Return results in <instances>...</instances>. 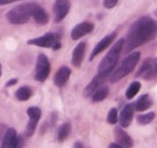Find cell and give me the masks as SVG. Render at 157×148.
Returning <instances> with one entry per match:
<instances>
[{
  "label": "cell",
  "mask_w": 157,
  "mask_h": 148,
  "mask_svg": "<svg viewBox=\"0 0 157 148\" xmlns=\"http://www.w3.org/2000/svg\"><path fill=\"white\" fill-rule=\"evenodd\" d=\"M156 37L157 21L149 16H143L130 26L127 38L124 39V50L125 52H130Z\"/></svg>",
  "instance_id": "1"
},
{
  "label": "cell",
  "mask_w": 157,
  "mask_h": 148,
  "mask_svg": "<svg viewBox=\"0 0 157 148\" xmlns=\"http://www.w3.org/2000/svg\"><path fill=\"white\" fill-rule=\"evenodd\" d=\"M123 47H124V39H119L117 43L110 49V51L102 58V61L100 62L99 68H98V74L99 75L106 78L107 75H110L113 72L118 60H119V55H121Z\"/></svg>",
  "instance_id": "2"
},
{
  "label": "cell",
  "mask_w": 157,
  "mask_h": 148,
  "mask_svg": "<svg viewBox=\"0 0 157 148\" xmlns=\"http://www.w3.org/2000/svg\"><path fill=\"white\" fill-rule=\"evenodd\" d=\"M139 60H140V52L139 51H135V52L129 54L122 61V63L118 66L117 69L113 71L112 74L110 75V81L111 83H117L118 80H121L122 78H124L128 74H130L134 71V68L136 67Z\"/></svg>",
  "instance_id": "3"
},
{
  "label": "cell",
  "mask_w": 157,
  "mask_h": 148,
  "mask_svg": "<svg viewBox=\"0 0 157 148\" xmlns=\"http://www.w3.org/2000/svg\"><path fill=\"white\" fill-rule=\"evenodd\" d=\"M32 2H25L12 7L7 13L6 18L11 24H25L32 17Z\"/></svg>",
  "instance_id": "4"
},
{
  "label": "cell",
  "mask_w": 157,
  "mask_h": 148,
  "mask_svg": "<svg viewBox=\"0 0 157 148\" xmlns=\"http://www.w3.org/2000/svg\"><path fill=\"white\" fill-rule=\"evenodd\" d=\"M28 44L39 47H51L52 50H59L61 47V37L57 33H46L39 38L28 40Z\"/></svg>",
  "instance_id": "5"
},
{
  "label": "cell",
  "mask_w": 157,
  "mask_h": 148,
  "mask_svg": "<svg viewBox=\"0 0 157 148\" xmlns=\"http://www.w3.org/2000/svg\"><path fill=\"white\" fill-rule=\"evenodd\" d=\"M138 78H143L144 80H157V57L146 58L140 66L138 73Z\"/></svg>",
  "instance_id": "6"
},
{
  "label": "cell",
  "mask_w": 157,
  "mask_h": 148,
  "mask_svg": "<svg viewBox=\"0 0 157 148\" xmlns=\"http://www.w3.org/2000/svg\"><path fill=\"white\" fill-rule=\"evenodd\" d=\"M50 62L49 58L44 55L39 54L37 57V63H36V73H34V79L38 81H45L50 74Z\"/></svg>",
  "instance_id": "7"
},
{
  "label": "cell",
  "mask_w": 157,
  "mask_h": 148,
  "mask_svg": "<svg viewBox=\"0 0 157 148\" xmlns=\"http://www.w3.org/2000/svg\"><path fill=\"white\" fill-rule=\"evenodd\" d=\"M23 141L22 137L17 135V131L12 128L7 129L2 141H1V148H22Z\"/></svg>",
  "instance_id": "8"
},
{
  "label": "cell",
  "mask_w": 157,
  "mask_h": 148,
  "mask_svg": "<svg viewBox=\"0 0 157 148\" xmlns=\"http://www.w3.org/2000/svg\"><path fill=\"white\" fill-rule=\"evenodd\" d=\"M27 114L29 117V123L26 128V136H32L37 129V125L39 123L40 117H41V111L38 107H29L27 109Z\"/></svg>",
  "instance_id": "9"
},
{
  "label": "cell",
  "mask_w": 157,
  "mask_h": 148,
  "mask_svg": "<svg viewBox=\"0 0 157 148\" xmlns=\"http://www.w3.org/2000/svg\"><path fill=\"white\" fill-rule=\"evenodd\" d=\"M70 9H71V4L67 0H57V1H55L54 2V15H55L54 21L56 23L63 21V18L70 12Z\"/></svg>",
  "instance_id": "10"
},
{
  "label": "cell",
  "mask_w": 157,
  "mask_h": 148,
  "mask_svg": "<svg viewBox=\"0 0 157 148\" xmlns=\"http://www.w3.org/2000/svg\"><path fill=\"white\" fill-rule=\"evenodd\" d=\"M117 35V33L116 32H113V33H111V34H109V35H106L105 38H102V40H100L98 44H96V46L94 47V50H93V52H91V55H90V61H93L99 54H101L106 47H109L112 43H113V40H115V38Z\"/></svg>",
  "instance_id": "11"
},
{
  "label": "cell",
  "mask_w": 157,
  "mask_h": 148,
  "mask_svg": "<svg viewBox=\"0 0 157 148\" xmlns=\"http://www.w3.org/2000/svg\"><path fill=\"white\" fill-rule=\"evenodd\" d=\"M93 31H94V24H93L91 22H82V23L77 24V26L72 29V32H71V38H72L73 40H78V39H80L82 37H84V35L91 33Z\"/></svg>",
  "instance_id": "12"
},
{
  "label": "cell",
  "mask_w": 157,
  "mask_h": 148,
  "mask_svg": "<svg viewBox=\"0 0 157 148\" xmlns=\"http://www.w3.org/2000/svg\"><path fill=\"white\" fill-rule=\"evenodd\" d=\"M134 105L133 103H128L124 106V108L122 109L121 114H119V124H121V128H128L133 120V117H134Z\"/></svg>",
  "instance_id": "13"
},
{
  "label": "cell",
  "mask_w": 157,
  "mask_h": 148,
  "mask_svg": "<svg viewBox=\"0 0 157 148\" xmlns=\"http://www.w3.org/2000/svg\"><path fill=\"white\" fill-rule=\"evenodd\" d=\"M115 139H116V143L124 148H132L134 146L133 139L122 129V128H116L115 129Z\"/></svg>",
  "instance_id": "14"
},
{
  "label": "cell",
  "mask_w": 157,
  "mask_h": 148,
  "mask_svg": "<svg viewBox=\"0 0 157 148\" xmlns=\"http://www.w3.org/2000/svg\"><path fill=\"white\" fill-rule=\"evenodd\" d=\"M31 15L32 17L34 18V21L38 23V24H46L48 21H49V16H48V12L36 2H32V11H31Z\"/></svg>",
  "instance_id": "15"
},
{
  "label": "cell",
  "mask_w": 157,
  "mask_h": 148,
  "mask_svg": "<svg viewBox=\"0 0 157 148\" xmlns=\"http://www.w3.org/2000/svg\"><path fill=\"white\" fill-rule=\"evenodd\" d=\"M70 76H71V69H70L68 67L63 66V67H61V68L56 72L55 76H54V83H55V85H56L57 87H62V86L68 81Z\"/></svg>",
  "instance_id": "16"
},
{
  "label": "cell",
  "mask_w": 157,
  "mask_h": 148,
  "mask_svg": "<svg viewBox=\"0 0 157 148\" xmlns=\"http://www.w3.org/2000/svg\"><path fill=\"white\" fill-rule=\"evenodd\" d=\"M105 80H106V78L105 76H101V75H96L89 84H88V86L84 89V96L85 97H89V96H91L99 87H101L102 86V84L105 83Z\"/></svg>",
  "instance_id": "17"
},
{
  "label": "cell",
  "mask_w": 157,
  "mask_h": 148,
  "mask_svg": "<svg viewBox=\"0 0 157 148\" xmlns=\"http://www.w3.org/2000/svg\"><path fill=\"white\" fill-rule=\"evenodd\" d=\"M85 49H86V44L85 43H79L78 45L75 47L73 54H72V65L75 67L79 68L83 58H84V54H85Z\"/></svg>",
  "instance_id": "18"
},
{
  "label": "cell",
  "mask_w": 157,
  "mask_h": 148,
  "mask_svg": "<svg viewBox=\"0 0 157 148\" xmlns=\"http://www.w3.org/2000/svg\"><path fill=\"white\" fill-rule=\"evenodd\" d=\"M152 106V98L145 94L138 98V101L134 103V109L138 112H145Z\"/></svg>",
  "instance_id": "19"
},
{
  "label": "cell",
  "mask_w": 157,
  "mask_h": 148,
  "mask_svg": "<svg viewBox=\"0 0 157 148\" xmlns=\"http://www.w3.org/2000/svg\"><path fill=\"white\" fill-rule=\"evenodd\" d=\"M109 87L107 86H105V85H102L101 87H99L93 95H91V101L93 102H101V101H104L107 96H109Z\"/></svg>",
  "instance_id": "20"
},
{
  "label": "cell",
  "mask_w": 157,
  "mask_h": 148,
  "mask_svg": "<svg viewBox=\"0 0 157 148\" xmlns=\"http://www.w3.org/2000/svg\"><path fill=\"white\" fill-rule=\"evenodd\" d=\"M16 98L20 100V101H27L32 97L33 95V91L29 86H21L17 91H16Z\"/></svg>",
  "instance_id": "21"
},
{
  "label": "cell",
  "mask_w": 157,
  "mask_h": 148,
  "mask_svg": "<svg viewBox=\"0 0 157 148\" xmlns=\"http://www.w3.org/2000/svg\"><path fill=\"white\" fill-rule=\"evenodd\" d=\"M70 132H71V124L70 123H63L57 129V140L60 142H63L70 136Z\"/></svg>",
  "instance_id": "22"
},
{
  "label": "cell",
  "mask_w": 157,
  "mask_h": 148,
  "mask_svg": "<svg viewBox=\"0 0 157 148\" xmlns=\"http://www.w3.org/2000/svg\"><path fill=\"white\" fill-rule=\"evenodd\" d=\"M140 89H141V84H140L139 81H133V83L129 85V87L127 89V91H125V97H127L128 100L134 98L135 95L140 91Z\"/></svg>",
  "instance_id": "23"
},
{
  "label": "cell",
  "mask_w": 157,
  "mask_h": 148,
  "mask_svg": "<svg viewBox=\"0 0 157 148\" xmlns=\"http://www.w3.org/2000/svg\"><path fill=\"white\" fill-rule=\"evenodd\" d=\"M154 119H155V112H149V113H145V114H140V115H138V118H136L138 123L141 124V125H147V124H150Z\"/></svg>",
  "instance_id": "24"
},
{
  "label": "cell",
  "mask_w": 157,
  "mask_h": 148,
  "mask_svg": "<svg viewBox=\"0 0 157 148\" xmlns=\"http://www.w3.org/2000/svg\"><path fill=\"white\" fill-rule=\"evenodd\" d=\"M107 121L109 124L113 125L118 121V112L116 108H111L110 112H109V115H107Z\"/></svg>",
  "instance_id": "25"
},
{
  "label": "cell",
  "mask_w": 157,
  "mask_h": 148,
  "mask_svg": "<svg viewBox=\"0 0 157 148\" xmlns=\"http://www.w3.org/2000/svg\"><path fill=\"white\" fill-rule=\"evenodd\" d=\"M117 4H118L117 0H105V1H104V6H105L106 9H112V7H115Z\"/></svg>",
  "instance_id": "26"
},
{
  "label": "cell",
  "mask_w": 157,
  "mask_h": 148,
  "mask_svg": "<svg viewBox=\"0 0 157 148\" xmlns=\"http://www.w3.org/2000/svg\"><path fill=\"white\" fill-rule=\"evenodd\" d=\"M17 81H18V79H11V80H9L7 83H6V86L7 87H10V86H12V85H15V84H17Z\"/></svg>",
  "instance_id": "27"
},
{
  "label": "cell",
  "mask_w": 157,
  "mask_h": 148,
  "mask_svg": "<svg viewBox=\"0 0 157 148\" xmlns=\"http://www.w3.org/2000/svg\"><path fill=\"white\" fill-rule=\"evenodd\" d=\"M109 148H124V147H122V146H119L118 143H116V142H115V143H111V145L109 146Z\"/></svg>",
  "instance_id": "28"
},
{
  "label": "cell",
  "mask_w": 157,
  "mask_h": 148,
  "mask_svg": "<svg viewBox=\"0 0 157 148\" xmlns=\"http://www.w3.org/2000/svg\"><path fill=\"white\" fill-rule=\"evenodd\" d=\"M10 2H12V0H0V5H6Z\"/></svg>",
  "instance_id": "29"
},
{
  "label": "cell",
  "mask_w": 157,
  "mask_h": 148,
  "mask_svg": "<svg viewBox=\"0 0 157 148\" xmlns=\"http://www.w3.org/2000/svg\"><path fill=\"white\" fill-rule=\"evenodd\" d=\"M75 148H83V147H82V145H80L79 142H77V143L75 145Z\"/></svg>",
  "instance_id": "30"
},
{
  "label": "cell",
  "mask_w": 157,
  "mask_h": 148,
  "mask_svg": "<svg viewBox=\"0 0 157 148\" xmlns=\"http://www.w3.org/2000/svg\"><path fill=\"white\" fill-rule=\"evenodd\" d=\"M0 76H1V65H0Z\"/></svg>",
  "instance_id": "31"
}]
</instances>
